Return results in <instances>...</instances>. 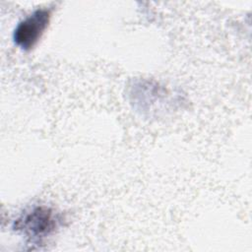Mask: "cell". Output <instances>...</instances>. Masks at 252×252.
<instances>
[{
    "label": "cell",
    "instance_id": "1",
    "mask_svg": "<svg viewBox=\"0 0 252 252\" xmlns=\"http://www.w3.org/2000/svg\"><path fill=\"white\" fill-rule=\"evenodd\" d=\"M57 224V218L47 207H35L15 221V229L28 236L38 238L51 233Z\"/></svg>",
    "mask_w": 252,
    "mask_h": 252
},
{
    "label": "cell",
    "instance_id": "2",
    "mask_svg": "<svg viewBox=\"0 0 252 252\" xmlns=\"http://www.w3.org/2000/svg\"><path fill=\"white\" fill-rule=\"evenodd\" d=\"M50 20V11L37 9L20 22L14 32V41L24 50L31 49L40 38Z\"/></svg>",
    "mask_w": 252,
    "mask_h": 252
}]
</instances>
